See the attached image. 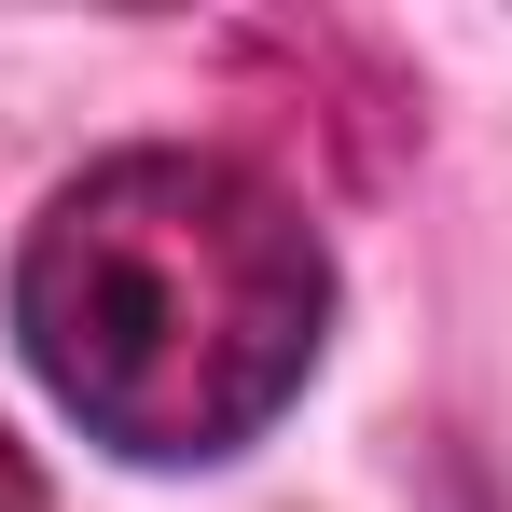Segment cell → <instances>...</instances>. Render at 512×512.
Returning <instances> with one entry per match:
<instances>
[{
  "mask_svg": "<svg viewBox=\"0 0 512 512\" xmlns=\"http://www.w3.org/2000/svg\"><path fill=\"white\" fill-rule=\"evenodd\" d=\"M14 333L111 457L208 471L319 374L333 250L236 153H97L14 250Z\"/></svg>",
  "mask_w": 512,
  "mask_h": 512,
  "instance_id": "cell-1",
  "label": "cell"
},
{
  "mask_svg": "<svg viewBox=\"0 0 512 512\" xmlns=\"http://www.w3.org/2000/svg\"><path fill=\"white\" fill-rule=\"evenodd\" d=\"M0 512H42V471H28V443L0 429Z\"/></svg>",
  "mask_w": 512,
  "mask_h": 512,
  "instance_id": "cell-2",
  "label": "cell"
}]
</instances>
